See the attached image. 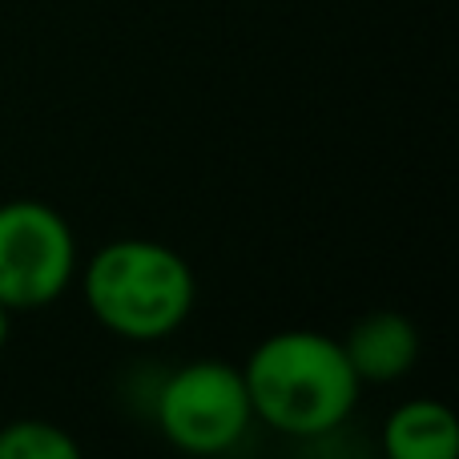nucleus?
<instances>
[{
    "instance_id": "1",
    "label": "nucleus",
    "mask_w": 459,
    "mask_h": 459,
    "mask_svg": "<svg viewBox=\"0 0 459 459\" xmlns=\"http://www.w3.org/2000/svg\"><path fill=\"white\" fill-rule=\"evenodd\" d=\"M254 420L282 436H326L342 428L359 403V375L342 342L323 331H274L242 363Z\"/></svg>"
},
{
    "instance_id": "2",
    "label": "nucleus",
    "mask_w": 459,
    "mask_h": 459,
    "mask_svg": "<svg viewBox=\"0 0 459 459\" xmlns=\"http://www.w3.org/2000/svg\"><path fill=\"white\" fill-rule=\"evenodd\" d=\"M77 274L89 315L129 342L169 339L198 302V278L190 262L153 238L105 242Z\"/></svg>"
},
{
    "instance_id": "3",
    "label": "nucleus",
    "mask_w": 459,
    "mask_h": 459,
    "mask_svg": "<svg viewBox=\"0 0 459 459\" xmlns=\"http://www.w3.org/2000/svg\"><path fill=\"white\" fill-rule=\"evenodd\" d=\"M153 420L178 452L214 459L234 452L254 423L242 367L226 359L182 363L153 399Z\"/></svg>"
},
{
    "instance_id": "4",
    "label": "nucleus",
    "mask_w": 459,
    "mask_h": 459,
    "mask_svg": "<svg viewBox=\"0 0 459 459\" xmlns=\"http://www.w3.org/2000/svg\"><path fill=\"white\" fill-rule=\"evenodd\" d=\"M81 270L77 234L56 206L37 198L0 202V307L45 310Z\"/></svg>"
},
{
    "instance_id": "5",
    "label": "nucleus",
    "mask_w": 459,
    "mask_h": 459,
    "mask_svg": "<svg viewBox=\"0 0 459 459\" xmlns=\"http://www.w3.org/2000/svg\"><path fill=\"white\" fill-rule=\"evenodd\" d=\"M342 355H347L351 371L359 375V383H399L415 363H420V326L399 310H371L347 331Z\"/></svg>"
},
{
    "instance_id": "6",
    "label": "nucleus",
    "mask_w": 459,
    "mask_h": 459,
    "mask_svg": "<svg viewBox=\"0 0 459 459\" xmlns=\"http://www.w3.org/2000/svg\"><path fill=\"white\" fill-rule=\"evenodd\" d=\"M387 459H459L455 411L439 399H407L383 423Z\"/></svg>"
},
{
    "instance_id": "7",
    "label": "nucleus",
    "mask_w": 459,
    "mask_h": 459,
    "mask_svg": "<svg viewBox=\"0 0 459 459\" xmlns=\"http://www.w3.org/2000/svg\"><path fill=\"white\" fill-rule=\"evenodd\" d=\"M0 459H85V452L61 423L13 420L0 428Z\"/></svg>"
},
{
    "instance_id": "8",
    "label": "nucleus",
    "mask_w": 459,
    "mask_h": 459,
    "mask_svg": "<svg viewBox=\"0 0 459 459\" xmlns=\"http://www.w3.org/2000/svg\"><path fill=\"white\" fill-rule=\"evenodd\" d=\"M8 334H13V310L0 307V351L8 347Z\"/></svg>"
}]
</instances>
